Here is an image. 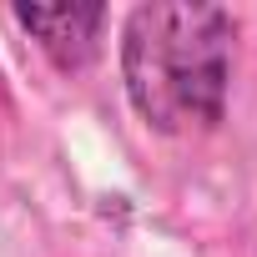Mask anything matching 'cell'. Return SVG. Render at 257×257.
I'll return each instance as SVG.
<instances>
[{"instance_id": "2", "label": "cell", "mask_w": 257, "mask_h": 257, "mask_svg": "<svg viewBox=\"0 0 257 257\" xmlns=\"http://www.w3.org/2000/svg\"><path fill=\"white\" fill-rule=\"evenodd\" d=\"M16 21L41 41V51L61 71H81L96 61L106 6H16Z\"/></svg>"}, {"instance_id": "1", "label": "cell", "mask_w": 257, "mask_h": 257, "mask_svg": "<svg viewBox=\"0 0 257 257\" xmlns=\"http://www.w3.org/2000/svg\"><path fill=\"white\" fill-rule=\"evenodd\" d=\"M237 21L207 0L137 6L121 26V81L137 116L167 137L212 132L232 91Z\"/></svg>"}]
</instances>
